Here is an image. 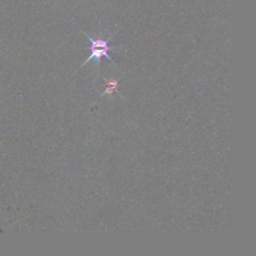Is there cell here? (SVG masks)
<instances>
[{
  "mask_svg": "<svg viewBox=\"0 0 256 256\" xmlns=\"http://www.w3.org/2000/svg\"><path fill=\"white\" fill-rule=\"evenodd\" d=\"M83 32V34L87 37V39L90 41V43H91V46H90V50H91V54H90V56L83 62V66L84 65H86L87 63H88V61H91V60H95V61H97V63H98V65L100 66V64H101V59H102V57H106L107 59H109L110 61H113L112 60V58L109 56V54H108V52H109V50H111V49H114V48H117V47H111V46H109V41L112 39V37H113V35L115 34V32L112 34V35H110L107 39H104V38H102L101 36H99L98 38H92L91 36H89L87 33H85L84 31H82Z\"/></svg>",
  "mask_w": 256,
  "mask_h": 256,
  "instance_id": "6da1fadb",
  "label": "cell"
},
{
  "mask_svg": "<svg viewBox=\"0 0 256 256\" xmlns=\"http://www.w3.org/2000/svg\"><path fill=\"white\" fill-rule=\"evenodd\" d=\"M105 82H106V88L105 90L103 91V93L101 94V96L103 95H112L114 91H117L118 92V80H116L113 76H111L109 79H104Z\"/></svg>",
  "mask_w": 256,
  "mask_h": 256,
  "instance_id": "7a4b0ae2",
  "label": "cell"
}]
</instances>
